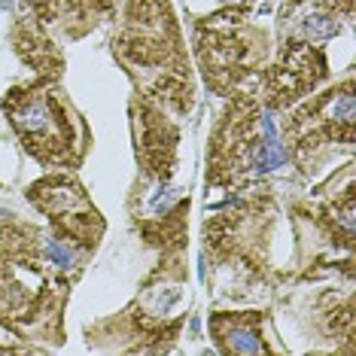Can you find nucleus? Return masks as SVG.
<instances>
[{
    "mask_svg": "<svg viewBox=\"0 0 356 356\" xmlns=\"http://www.w3.org/2000/svg\"><path fill=\"white\" fill-rule=\"evenodd\" d=\"M46 259L43 232L15 216H0V326L19 338L64 341L70 283Z\"/></svg>",
    "mask_w": 356,
    "mask_h": 356,
    "instance_id": "nucleus-1",
    "label": "nucleus"
},
{
    "mask_svg": "<svg viewBox=\"0 0 356 356\" xmlns=\"http://www.w3.org/2000/svg\"><path fill=\"white\" fill-rule=\"evenodd\" d=\"M113 55L140 98L177 116L195 107V79L171 0H128L113 34Z\"/></svg>",
    "mask_w": 356,
    "mask_h": 356,
    "instance_id": "nucleus-2",
    "label": "nucleus"
},
{
    "mask_svg": "<svg viewBox=\"0 0 356 356\" xmlns=\"http://www.w3.org/2000/svg\"><path fill=\"white\" fill-rule=\"evenodd\" d=\"M0 107L10 119L13 131L19 134L22 147L40 165L64 168V171L83 165L92 147V131L55 83L34 79V83L13 86L3 95Z\"/></svg>",
    "mask_w": 356,
    "mask_h": 356,
    "instance_id": "nucleus-3",
    "label": "nucleus"
},
{
    "mask_svg": "<svg viewBox=\"0 0 356 356\" xmlns=\"http://www.w3.org/2000/svg\"><path fill=\"white\" fill-rule=\"evenodd\" d=\"M283 161L286 149L274 134L268 110L256 95H234L210 131L207 183L220 189H244Z\"/></svg>",
    "mask_w": 356,
    "mask_h": 356,
    "instance_id": "nucleus-4",
    "label": "nucleus"
},
{
    "mask_svg": "<svg viewBox=\"0 0 356 356\" xmlns=\"http://www.w3.org/2000/svg\"><path fill=\"white\" fill-rule=\"evenodd\" d=\"M268 52V34L247 15V6H229L195 22V58L201 76L220 98L256 95Z\"/></svg>",
    "mask_w": 356,
    "mask_h": 356,
    "instance_id": "nucleus-5",
    "label": "nucleus"
},
{
    "mask_svg": "<svg viewBox=\"0 0 356 356\" xmlns=\"http://www.w3.org/2000/svg\"><path fill=\"white\" fill-rule=\"evenodd\" d=\"M329 143H353V79L332 86L283 119V149L307 168Z\"/></svg>",
    "mask_w": 356,
    "mask_h": 356,
    "instance_id": "nucleus-6",
    "label": "nucleus"
},
{
    "mask_svg": "<svg viewBox=\"0 0 356 356\" xmlns=\"http://www.w3.org/2000/svg\"><path fill=\"white\" fill-rule=\"evenodd\" d=\"M183 283H186V265L177 256L161 259L159 268L143 283L140 296L119 317V326H128L131 338H137V344L131 350H165L177 338V332L183 326V317H174V320H168V317L180 305Z\"/></svg>",
    "mask_w": 356,
    "mask_h": 356,
    "instance_id": "nucleus-7",
    "label": "nucleus"
},
{
    "mask_svg": "<svg viewBox=\"0 0 356 356\" xmlns=\"http://www.w3.org/2000/svg\"><path fill=\"white\" fill-rule=\"evenodd\" d=\"M28 198L37 210H43L46 220L52 222L55 238L70 241L79 250H95L104 238V216L92 204L86 186L70 174H49L31 183Z\"/></svg>",
    "mask_w": 356,
    "mask_h": 356,
    "instance_id": "nucleus-8",
    "label": "nucleus"
},
{
    "mask_svg": "<svg viewBox=\"0 0 356 356\" xmlns=\"http://www.w3.org/2000/svg\"><path fill=\"white\" fill-rule=\"evenodd\" d=\"M329 76V64L323 46L314 40L283 37L277 55L265 64L256 83V98L265 110H289L305 95H311Z\"/></svg>",
    "mask_w": 356,
    "mask_h": 356,
    "instance_id": "nucleus-9",
    "label": "nucleus"
},
{
    "mask_svg": "<svg viewBox=\"0 0 356 356\" xmlns=\"http://www.w3.org/2000/svg\"><path fill=\"white\" fill-rule=\"evenodd\" d=\"M131 131L134 152L140 171L152 183H168L177 171V147H180V128L165 113V107L152 104L140 95L131 98Z\"/></svg>",
    "mask_w": 356,
    "mask_h": 356,
    "instance_id": "nucleus-10",
    "label": "nucleus"
},
{
    "mask_svg": "<svg viewBox=\"0 0 356 356\" xmlns=\"http://www.w3.org/2000/svg\"><path fill=\"white\" fill-rule=\"evenodd\" d=\"M165 192V183H159L156 195L137 213V229L147 238V244L165 253H180L186 244V229H189V198L174 195V201H168Z\"/></svg>",
    "mask_w": 356,
    "mask_h": 356,
    "instance_id": "nucleus-11",
    "label": "nucleus"
},
{
    "mask_svg": "<svg viewBox=\"0 0 356 356\" xmlns=\"http://www.w3.org/2000/svg\"><path fill=\"white\" fill-rule=\"evenodd\" d=\"M13 49L31 70H37L40 79L58 83L64 74V52L58 40L49 34V28L37 19L28 6H22V13L15 15L13 25Z\"/></svg>",
    "mask_w": 356,
    "mask_h": 356,
    "instance_id": "nucleus-12",
    "label": "nucleus"
},
{
    "mask_svg": "<svg viewBox=\"0 0 356 356\" xmlns=\"http://www.w3.org/2000/svg\"><path fill=\"white\" fill-rule=\"evenodd\" d=\"M262 311H216L210 314V335L216 350L225 356L234 353H268L271 347L262 335Z\"/></svg>",
    "mask_w": 356,
    "mask_h": 356,
    "instance_id": "nucleus-13",
    "label": "nucleus"
},
{
    "mask_svg": "<svg viewBox=\"0 0 356 356\" xmlns=\"http://www.w3.org/2000/svg\"><path fill=\"white\" fill-rule=\"evenodd\" d=\"M232 6H250V3H256V0H229Z\"/></svg>",
    "mask_w": 356,
    "mask_h": 356,
    "instance_id": "nucleus-14",
    "label": "nucleus"
}]
</instances>
